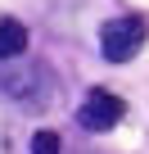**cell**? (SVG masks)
Returning <instances> with one entry per match:
<instances>
[{"label":"cell","mask_w":149,"mask_h":154,"mask_svg":"<svg viewBox=\"0 0 149 154\" xmlns=\"http://www.w3.org/2000/svg\"><path fill=\"white\" fill-rule=\"evenodd\" d=\"M41 82H45V68H9L5 77H0V86H5L9 95H18V100H41L45 95Z\"/></svg>","instance_id":"3"},{"label":"cell","mask_w":149,"mask_h":154,"mask_svg":"<svg viewBox=\"0 0 149 154\" xmlns=\"http://www.w3.org/2000/svg\"><path fill=\"white\" fill-rule=\"evenodd\" d=\"M32 154H59V136L54 131H36L32 136Z\"/></svg>","instance_id":"5"},{"label":"cell","mask_w":149,"mask_h":154,"mask_svg":"<svg viewBox=\"0 0 149 154\" xmlns=\"http://www.w3.org/2000/svg\"><path fill=\"white\" fill-rule=\"evenodd\" d=\"M27 50V27L18 18H0V59H18Z\"/></svg>","instance_id":"4"},{"label":"cell","mask_w":149,"mask_h":154,"mask_svg":"<svg viewBox=\"0 0 149 154\" xmlns=\"http://www.w3.org/2000/svg\"><path fill=\"white\" fill-rule=\"evenodd\" d=\"M122 113H127V100H122V95H113V91H91V95L82 100V109H77V122H82V131L104 136V131H113V127L122 122Z\"/></svg>","instance_id":"2"},{"label":"cell","mask_w":149,"mask_h":154,"mask_svg":"<svg viewBox=\"0 0 149 154\" xmlns=\"http://www.w3.org/2000/svg\"><path fill=\"white\" fill-rule=\"evenodd\" d=\"M145 36H149L145 18L122 14V18H113V23L100 27V54H104L109 63H127V59H136V54L145 50Z\"/></svg>","instance_id":"1"}]
</instances>
